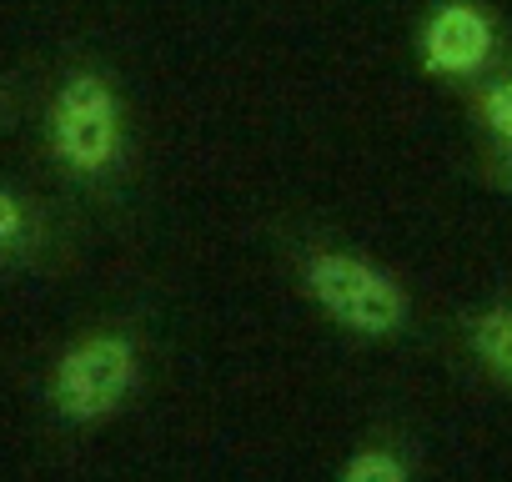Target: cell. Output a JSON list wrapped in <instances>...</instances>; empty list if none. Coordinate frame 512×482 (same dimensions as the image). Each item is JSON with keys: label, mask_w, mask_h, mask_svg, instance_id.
<instances>
[{"label": "cell", "mask_w": 512, "mask_h": 482, "mask_svg": "<svg viewBox=\"0 0 512 482\" xmlns=\"http://www.w3.org/2000/svg\"><path fill=\"white\" fill-rule=\"evenodd\" d=\"M41 141L66 181L86 191L116 186L131 166V111L121 81L101 66H71L51 86Z\"/></svg>", "instance_id": "1"}, {"label": "cell", "mask_w": 512, "mask_h": 482, "mask_svg": "<svg viewBox=\"0 0 512 482\" xmlns=\"http://www.w3.org/2000/svg\"><path fill=\"white\" fill-rule=\"evenodd\" d=\"M297 277H302V292L312 297V307L352 337L387 342V337H402L412 322V297L397 282V272H387L377 257H367L357 247L307 241Z\"/></svg>", "instance_id": "2"}, {"label": "cell", "mask_w": 512, "mask_h": 482, "mask_svg": "<svg viewBox=\"0 0 512 482\" xmlns=\"http://www.w3.org/2000/svg\"><path fill=\"white\" fill-rule=\"evenodd\" d=\"M417 71L437 86H477L497 71L502 56V21L487 0H432L417 26Z\"/></svg>", "instance_id": "3"}, {"label": "cell", "mask_w": 512, "mask_h": 482, "mask_svg": "<svg viewBox=\"0 0 512 482\" xmlns=\"http://www.w3.org/2000/svg\"><path fill=\"white\" fill-rule=\"evenodd\" d=\"M141 357L126 332H91L51 372V402L66 422H101L136 392Z\"/></svg>", "instance_id": "4"}, {"label": "cell", "mask_w": 512, "mask_h": 482, "mask_svg": "<svg viewBox=\"0 0 512 482\" xmlns=\"http://www.w3.org/2000/svg\"><path fill=\"white\" fill-rule=\"evenodd\" d=\"M46 241V201L21 186H0V267L26 262Z\"/></svg>", "instance_id": "5"}, {"label": "cell", "mask_w": 512, "mask_h": 482, "mask_svg": "<svg viewBox=\"0 0 512 482\" xmlns=\"http://www.w3.org/2000/svg\"><path fill=\"white\" fill-rule=\"evenodd\" d=\"M467 121L487 141V151L512 146V66H497L477 86H467Z\"/></svg>", "instance_id": "6"}, {"label": "cell", "mask_w": 512, "mask_h": 482, "mask_svg": "<svg viewBox=\"0 0 512 482\" xmlns=\"http://www.w3.org/2000/svg\"><path fill=\"white\" fill-rule=\"evenodd\" d=\"M472 357L487 367V377H497L502 387H512V307H482L462 322Z\"/></svg>", "instance_id": "7"}, {"label": "cell", "mask_w": 512, "mask_h": 482, "mask_svg": "<svg viewBox=\"0 0 512 482\" xmlns=\"http://www.w3.org/2000/svg\"><path fill=\"white\" fill-rule=\"evenodd\" d=\"M337 482H412V472L392 447H362V452L347 457Z\"/></svg>", "instance_id": "8"}, {"label": "cell", "mask_w": 512, "mask_h": 482, "mask_svg": "<svg viewBox=\"0 0 512 482\" xmlns=\"http://www.w3.org/2000/svg\"><path fill=\"white\" fill-rule=\"evenodd\" d=\"M482 181L497 186L502 196H512V146L507 151H487L482 156Z\"/></svg>", "instance_id": "9"}, {"label": "cell", "mask_w": 512, "mask_h": 482, "mask_svg": "<svg viewBox=\"0 0 512 482\" xmlns=\"http://www.w3.org/2000/svg\"><path fill=\"white\" fill-rule=\"evenodd\" d=\"M11 116H16V86H6V81H0V131L11 126Z\"/></svg>", "instance_id": "10"}]
</instances>
